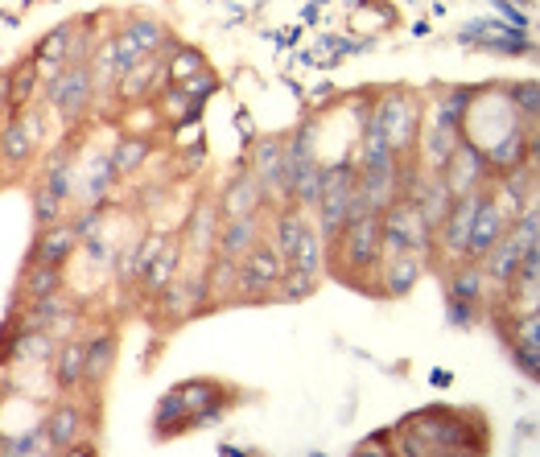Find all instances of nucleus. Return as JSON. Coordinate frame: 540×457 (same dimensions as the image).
Segmentation results:
<instances>
[{
    "label": "nucleus",
    "instance_id": "obj_1",
    "mask_svg": "<svg viewBox=\"0 0 540 457\" xmlns=\"http://www.w3.org/2000/svg\"><path fill=\"white\" fill-rule=\"evenodd\" d=\"M281 276H285V256L277 248H268V243H252V248L235 260V280H240V289L248 297H268V293H277L281 285Z\"/></svg>",
    "mask_w": 540,
    "mask_h": 457
},
{
    "label": "nucleus",
    "instance_id": "obj_2",
    "mask_svg": "<svg viewBox=\"0 0 540 457\" xmlns=\"http://www.w3.org/2000/svg\"><path fill=\"white\" fill-rule=\"evenodd\" d=\"M351 194H355V169L351 165H339V169H326L322 173V190H318V223H322V235H339L343 223H347V210H351Z\"/></svg>",
    "mask_w": 540,
    "mask_h": 457
},
{
    "label": "nucleus",
    "instance_id": "obj_3",
    "mask_svg": "<svg viewBox=\"0 0 540 457\" xmlns=\"http://www.w3.org/2000/svg\"><path fill=\"white\" fill-rule=\"evenodd\" d=\"M339 248H343V260L351 268L380 264V210H367V215L347 219L343 231H339Z\"/></svg>",
    "mask_w": 540,
    "mask_h": 457
},
{
    "label": "nucleus",
    "instance_id": "obj_4",
    "mask_svg": "<svg viewBox=\"0 0 540 457\" xmlns=\"http://www.w3.org/2000/svg\"><path fill=\"white\" fill-rule=\"evenodd\" d=\"M91 99V70L83 62L75 66H62L58 75L50 79V103L62 112V116H79Z\"/></svg>",
    "mask_w": 540,
    "mask_h": 457
},
{
    "label": "nucleus",
    "instance_id": "obj_5",
    "mask_svg": "<svg viewBox=\"0 0 540 457\" xmlns=\"http://www.w3.org/2000/svg\"><path fill=\"white\" fill-rule=\"evenodd\" d=\"M479 202H483V194H462V198H454L450 202V210H446V219L437 223L442 227V248L454 256V260H466V243H470V223H475V210H479Z\"/></svg>",
    "mask_w": 540,
    "mask_h": 457
},
{
    "label": "nucleus",
    "instance_id": "obj_6",
    "mask_svg": "<svg viewBox=\"0 0 540 457\" xmlns=\"http://www.w3.org/2000/svg\"><path fill=\"white\" fill-rule=\"evenodd\" d=\"M437 173H442L446 190H450L454 198H462V194H470V190L479 186V178L487 173V165H483V153H479L475 145H466V140H462V145L454 149V157H450L442 169H437Z\"/></svg>",
    "mask_w": 540,
    "mask_h": 457
},
{
    "label": "nucleus",
    "instance_id": "obj_7",
    "mask_svg": "<svg viewBox=\"0 0 540 457\" xmlns=\"http://www.w3.org/2000/svg\"><path fill=\"white\" fill-rule=\"evenodd\" d=\"M503 231H508V215L499 210V202H491L483 194L479 210H475V223H470V243H466V256H487L495 243L503 239Z\"/></svg>",
    "mask_w": 540,
    "mask_h": 457
},
{
    "label": "nucleus",
    "instance_id": "obj_8",
    "mask_svg": "<svg viewBox=\"0 0 540 457\" xmlns=\"http://www.w3.org/2000/svg\"><path fill=\"white\" fill-rule=\"evenodd\" d=\"M87 433V416L75 408V404H58L54 416L46 420V445L54 453H66V449H87L79 437Z\"/></svg>",
    "mask_w": 540,
    "mask_h": 457
},
{
    "label": "nucleus",
    "instance_id": "obj_9",
    "mask_svg": "<svg viewBox=\"0 0 540 457\" xmlns=\"http://www.w3.org/2000/svg\"><path fill=\"white\" fill-rule=\"evenodd\" d=\"M79 248V231L71 223H50L33 248V264H50V268H62L71 260V252Z\"/></svg>",
    "mask_w": 540,
    "mask_h": 457
},
{
    "label": "nucleus",
    "instance_id": "obj_10",
    "mask_svg": "<svg viewBox=\"0 0 540 457\" xmlns=\"http://www.w3.org/2000/svg\"><path fill=\"white\" fill-rule=\"evenodd\" d=\"M260 239V231H256V215H240V219H227L223 223V231H219V260H240L252 243Z\"/></svg>",
    "mask_w": 540,
    "mask_h": 457
},
{
    "label": "nucleus",
    "instance_id": "obj_11",
    "mask_svg": "<svg viewBox=\"0 0 540 457\" xmlns=\"http://www.w3.org/2000/svg\"><path fill=\"white\" fill-rule=\"evenodd\" d=\"M83 367H87V346L75 342V338H66L58 346V355H54V379H58V388L62 392H71L83 383Z\"/></svg>",
    "mask_w": 540,
    "mask_h": 457
},
{
    "label": "nucleus",
    "instance_id": "obj_12",
    "mask_svg": "<svg viewBox=\"0 0 540 457\" xmlns=\"http://www.w3.org/2000/svg\"><path fill=\"white\" fill-rule=\"evenodd\" d=\"M112 363H116V334H112V330H104V334H95V338L87 342V367H83V383H91V388H99V383L108 379Z\"/></svg>",
    "mask_w": 540,
    "mask_h": 457
},
{
    "label": "nucleus",
    "instance_id": "obj_13",
    "mask_svg": "<svg viewBox=\"0 0 540 457\" xmlns=\"http://www.w3.org/2000/svg\"><path fill=\"white\" fill-rule=\"evenodd\" d=\"M33 149H38V140L29 136V128L21 120H9V124H0V157H5L9 165L25 169L33 161Z\"/></svg>",
    "mask_w": 540,
    "mask_h": 457
},
{
    "label": "nucleus",
    "instance_id": "obj_14",
    "mask_svg": "<svg viewBox=\"0 0 540 457\" xmlns=\"http://www.w3.org/2000/svg\"><path fill=\"white\" fill-rule=\"evenodd\" d=\"M417 276H421V256H413V252H400V256H388L384 260V289L392 297L409 293L417 285Z\"/></svg>",
    "mask_w": 540,
    "mask_h": 457
},
{
    "label": "nucleus",
    "instance_id": "obj_15",
    "mask_svg": "<svg viewBox=\"0 0 540 457\" xmlns=\"http://www.w3.org/2000/svg\"><path fill=\"white\" fill-rule=\"evenodd\" d=\"M281 165H285V145L281 140H260L252 157V178L260 186H281Z\"/></svg>",
    "mask_w": 540,
    "mask_h": 457
},
{
    "label": "nucleus",
    "instance_id": "obj_16",
    "mask_svg": "<svg viewBox=\"0 0 540 457\" xmlns=\"http://www.w3.org/2000/svg\"><path fill=\"white\" fill-rule=\"evenodd\" d=\"M260 194H264V186L248 173V178H240L235 186H227V194H223V215H227V219L252 215V210L260 206Z\"/></svg>",
    "mask_w": 540,
    "mask_h": 457
},
{
    "label": "nucleus",
    "instance_id": "obj_17",
    "mask_svg": "<svg viewBox=\"0 0 540 457\" xmlns=\"http://www.w3.org/2000/svg\"><path fill=\"white\" fill-rule=\"evenodd\" d=\"M178 260H182L178 243H165V248L157 252V260L145 268V289L149 293H165V289H170V280L178 276Z\"/></svg>",
    "mask_w": 540,
    "mask_h": 457
},
{
    "label": "nucleus",
    "instance_id": "obj_18",
    "mask_svg": "<svg viewBox=\"0 0 540 457\" xmlns=\"http://www.w3.org/2000/svg\"><path fill=\"white\" fill-rule=\"evenodd\" d=\"M450 297H454V305H458V301L475 305V301L483 297V268H479V264H458V272H454V280H450Z\"/></svg>",
    "mask_w": 540,
    "mask_h": 457
},
{
    "label": "nucleus",
    "instance_id": "obj_19",
    "mask_svg": "<svg viewBox=\"0 0 540 457\" xmlns=\"http://www.w3.org/2000/svg\"><path fill=\"white\" fill-rule=\"evenodd\" d=\"M314 285H318V276H314V272H306V268H293V264H285V276H281L277 293H281L285 301H301V297H310V293H314Z\"/></svg>",
    "mask_w": 540,
    "mask_h": 457
},
{
    "label": "nucleus",
    "instance_id": "obj_20",
    "mask_svg": "<svg viewBox=\"0 0 540 457\" xmlns=\"http://www.w3.org/2000/svg\"><path fill=\"white\" fill-rule=\"evenodd\" d=\"M306 227H310V223L301 219L297 210H285V215L277 219V243H273V248H277L285 260H289V256H293V248L301 243V231H306Z\"/></svg>",
    "mask_w": 540,
    "mask_h": 457
},
{
    "label": "nucleus",
    "instance_id": "obj_21",
    "mask_svg": "<svg viewBox=\"0 0 540 457\" xmlns=\"http://www.w3.org/2000/svg\"><path fill=\"white\" fill-rule=\"evenodd\" d=\"M50 293H58V268L29 264V272H25V297H50Z\"/></svg>",
    "mask_w": 540,
    "mask_h": 457
},
{
    "label": "nucleus",
    "instance_id": "obj_22",
    "mask_svg": "<svg viewBox=\"0 0 540 457\" xmlns=\"http://www.w3.org/2000/svg\"><path fill=\"white\" fill-rule=\"evenodd\" d=\"M62 210H66V198H62V194H54V190H46V186L33 190V215H38L42 227L58 223V219H62Z\"/></svg>",
    "mask_w": 540,
    "mask_h": 457
},
{
    "label": "nucleus",
    "instance_id": "obj_23",
    "mask_svg": "<svg viewBox=\"0 0 540 457\" xmlns=\"http://www.w3.org/2000/svg\"><path fill=\"white\" fill-rule=\"evenodd\" d=\"M38 87V66H21L17 75H9V91H13V112L21 116L29 108V95Z\"/></svg>",
    "mask_w": 540,
    "mask_h": 457
},
{
    "label": "nucleus",
    "instance_id": "obj_24",
    "mask_svg": "<svg viewBox=\"0 0 540 457\" xmlns=\"http://www.w3.org/2000/svg\"><path fill=\"white\" fill-rule=\"evenodd\" d=\"M145 157H149V140H145V136H128L124 145L116 149V157H112V161H116V173H132V169H137Z\"/></svg>",
    "mask_w": 540,
    "mask_h": 457
},
{
    "label": "nucleus",
    "instance_id": "obj_25",
    "mask_svg": "<svg viewBox=\"0 0 540 457\" xmlns=\"http://www.w3.org/2000/svg\"><path fill=\"white\" fill-rule=\"evenodd\" d=\"M466 91H450L446 99H437V124H446V128H462L466 120Z\"/></svg>",
    "mask_w": 540,
    "mask_h": 457
},
{
    "label": "nucleus",
    "instance_id": "obj_26",
    "mask_svg": "<svg viewBox=\"0 0 540 457\" xmlns=\"http://www.w3.org/2000/svg\"><path fill=\"white\" fill-rule=\"evenodd\" d=\"M71 38H75L71 29H54L50 38L38 46V58L42 62H71Z\"/></svg>",
    "mask_w": 540,
    "mask_h": 457
},
{
    "label": "nucleus",
    "instance_id": "obj_27",
    "mask_svg": "<svg viewBox=\"0 0 540 457\" xmlns=\"http://www.w3.org/2000/svg\"><path fill=\"white\" fill-rule=\"evenodd\" d=\"M202 66H207V62H202V54L190 50V46H182V50L174 54V62H170V79H174V83H186L190 75H198Z\"/></svg>",
    "mask_w": 540,
    "mask_h": 457
},
{
    "label": "nucleus",
    "instance_id": "obj_28",
    "mask_svg": "<svg viewBox=\"0 0 540 457\" xmlns=\"http://www.w3.org/2000/svg\"><path fill=\"white\" fill-rule=\"evenodd\" d=\"M128 33H132V42L141 46V54H149V50H161V46H165V33H161V25H153V21H137V25H128Z\"/></svg>",
    "mask_w": 540,
    "mask_h": 457
},
{
    "label": "nucleus",
    "instance_id": "obj_29",
    "mask_svg": "<svg viewBox=\"0 0 540 457\" xmlns=\"http://www.w3.org/2000/svg\"><path fill=\"white\" fill-rule=\"evenodd\" d=\"M182 91H186V95H190V99L198 103L202 95H211V91H215V75H211V70H207V66H202V70H198V75H190V79L182 83Z\"/></svg>",
    "mask_w": 540,
    "mask_h": 457
},
{
    "label": "nucleus",
    "instance_id": "obj_30",
    "mask_svg": "<svg viewBox=\"0 0 540 457\" xmlns=\"http://www.w3.org/2000/svg\"><path fill=\"white\" fill-rule=\"evenodd\" d=\"M95 223H99V210H87V215H79L71 227L79 231V239H91L95 235Z\"/></svg>",
    "mask_w": 540,
    "mask_h": 457
},
{
    "label": "nucleus",
    "instance_id": "obj_31",
    "mask_svg": "<svg viewBox=\"0 0 540 457\" xmlns=\"http://www.w3.org/2000/svg\"><path fill=\"white\" fill-rule=\"evenodd\" d=\"M516 103H520V112H532L536 116V83H524V87H516Z\"/></svg>",
    "mask_w": 540,
    "mask_h": 457
},
{
    "label": "nucleus",
    "instance_id": "obj_32",
    "mask_svg": "<svg viewBox=\"0 0 540 457\" xmlns=\"http://www.w3.org/2000/svg\"><path fill=\"white\" fill-rule=\"evenodd\" d=\"M13 108V91H9V75L0 79V124H5V112Z\"/></svg>",
    "mask_w": 540,
    "mask_h": 457
},
{
    "label": "nucleus",
    "instance_id": "obj_33",
    "mask_svg": "<svg viewBox=\"0 0 540 457\" xmlns=\"http://www.w3.org/2000/svg\"><path fill=\"white\" fill-rule=\"evenodd\" d=\"M0 165H5V157H0ZM0 173H5V169H0Z\"/></svg>",
    "mask_w": 540,
    "mask_h": 457
}]
</instances>
